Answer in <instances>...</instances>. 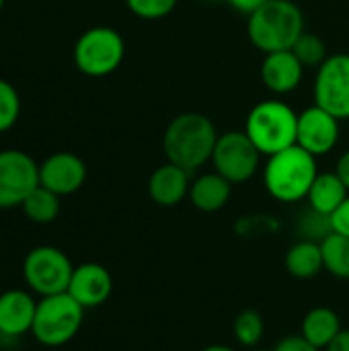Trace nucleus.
Wrapping results in <instances>:
<instances>
[{
	"instance_id": "obj_1",
	"label": "nucleus",
	"mask_w": 349,
	"mask_h": 351,
	"mask_svg": "<svg viewBox=\"0 0 349 351\" xmlns=\"http://www.w3.org/2000/svg\"><path fill=\"white\" fill-rule=\"evenodd\" d=\"M218 132L214 121L197 111H187L171 119L163 136V150L169 162L193 173L212 160Z\"/></svg>"
},
{
	"instance_id": "obj_2",
	"label": "nucleus",
	"mask_w": 349,
	"mask_h": 351,
	"mask_svg": "<svg viewBox=\"0 0 349 351\" xmlns=\"http://www.w3.org/2000/svg\"><path fill=\"white\" fill-rule=\"evenodd\" d=\"M317 175V156L294 144L278 154L267 156L263 183L274 199L282 204H294L309 195Z\"/></svg>"
},
{
	"instance_id": "obj_3",
	"label": "nucleus",
	"mask_w": 349,
	"mask_h": 351,
	"mask_svg": "<svg viewBox=\"0 0 349 351\" xmlns=\"http://www.w3.org/2000/svg\"><path fill=\"white\" fill-rule=\"evenodd\" d=\"M247 33L263 56L292 49L296 39L304 33V14L292 0H269L249 16Z\"/></svg>"
},
{
	"instance_id": "obj_4",
	"label": "nucleus",
	"mask_w": 349,
	"mask_h": 351,
	"mask_svg": "<svg viewBox=\"0 0 349 351\" xmlns=\"http://www.w3.org/2000/svg\"><path fill=\"white\" fill-rule=\"evenodd\" d=\"M245 132L263 156L278 154L296 144L298 113L284 101H261L249 111Z\"/></svg>"
},
{
	"instance_id": "obj_5",
	"label": "nucleus",
	"mask_w": 349,
	"mask_h": 351,
	"mask_svg": "<svg viewBox=\"0 0 349 351\" xmlns=\"http://www.w3.org/2000/svg\"><path fill=\"white\" fill-rule=\"evenodd\" d=\"M82 319L84 308L68 292L43 296L41 302H37L31 333L41 346L60 348L76 337Z\"/></svg>"
},
{
	"instance_id": "obj_6",
	"label": "nucleus",
	"mask_w": 349,
	"mask_h": 351,
	"mask_svg": "<svg viewBox=\"0 0 349 351\" xmlns=\"http://www.w3.org/2000/svg\"><path fill=\"white\" fill-rule=\"evenodd\" d=\"M125 56L123 37L111 27H93L84 31L74 45L76 68L93 78L115 72Z\"/></svg>"
},
{
	"instance_id": "obj_7",
	"label": "nucleus",
	"mask_w": 349,
	"mask_h": 351,
	"mask_svg": "<svg viewBox=\"0 0 349 351\" xmlns=\"http://www.w3.org/2000/svg\"><path fill=\"white\" fill-rule=\"evenodd\" d=\"M74 267L68 255L56 247H37L23 261V276L27 286L43 296L68 292Z\"/></svg>"
},
{
	"instance_id": "obj_8",
	"label": "nucleus",
	"mask_w": 349,
	"mask_h": 351,
	"mask_svg": "<svg viewBox=\"0 0 349 351\" xmlns=\"http://www.w3.org/2000/svg\"><path fill=\"white\" fill-rule=\"evenodd\" d=\"M261 156L263 154L243 130L220 134L210 162L214 165V171L218 175H222L232 185H239L249 181L257 173Z\"/></svg>"
},
{
	"instance_id": "obj_9",
	"label": "nucleus",
	"mask_w": 349,
	"mask_h": 351,
	"mask_svg": "<svg viewBox=\"0 0 349 351\" xmlns=\"http://www.w3.org/2000/svg\"><path fill=\"white\" fill-rule=\"evenodd\" d=\"M39 187V165L21 150L0 152V208H16Z\"/></svg>"
},
{
	"instance_id": "obj_10",
	"label": "nucleus",
	"mask_w": 349,
	"mask_h": 351,
	"mask_svg": "<svg viewBox=\"0 0 349 351\" xmlns=\"http://www.w3.org/2000/svg\"><path fill=\"white\" fill-rule=\"evenodd\" d=\"M315 105L339 121L349 119V53H333L317 70Z\"/></svg>"
},
{
	"instance_id": "obj_11",
	"label": "nucleus",
	"mask_w": 349,
	"mask_h": 351,
	"mask_svg": "<svg viewBox=\"0 0 349 351\" xmlns=\"http://www.w3.org/2000/svg\"><path fill=\"white\" fill-rule=\"evenodd\" d=\"M339 142V119L319 105H313L298 113L296 144L313 156L329 154Z\"/></svg>"
},
{
	"instance_id": "obj_12",
	"label": "nucleus",
	"mask_w": 349,
	"mask_h": 351,
	"mask_svg": "<svg viewBox=\"0 0 349 351\" xmlns=\"http://www.w3.org/2000/svg\"><path fill=\"white\" fill-rule=\"evenodd\" d=\"M86 181V165L72 152L51 154L39 165V185L53 191L56 195H70L78 191Z\"/></svg>"
},
{
	"instance_id": "obj_13",
	"label": "nucleus",
	"mask_w": 349,
	"mask_h": 351,
	"mask_svg": "<svg viewBox=\"0 0 349 351\" xmlns=\"http://www.w3.org/2000/svg\"><path fill=\"white\" fill-rule=\"evenodd\" d=\"M113 290V280L107 267L99 263H82L74 267L68 294L86 311V308H97L107 302Z\"/></svg>"
},
{
	"instance_id": "obj_14",
	"label": "nucleus",
	"mask_w": 349,
	"mask_h": 351,
	"mask_svg": "<svg viewBox=\"0 0 349 351\" xmlns=\"http://www.w3.org/2000/svg\"><path fill=\"white\" fill-rule=\"evenodd\" d=\"M304 66L292 49L265 53L261 62V80L274 95H288L296 90L304 76Z\"/></svg>"
},
{
	"instance_id": "obj_15",
	"label": "nucleus",
	"mask_w": 349,
	"mask_h": 351,
	"mask_svg": "<svg viewBox=\"0 0 349 351\" xmlns=\"http://www.w3.org/2000/svg\"><path fill=\"white\" fill-rule=\"evenodd\" d=\"M189 171L167 160V165H160L148 179L150 199L163 208H173L181 204L185 197H189Z\"/></svg>"
},
{
	"instance_id": "obj_16",
	"label": "nucleus",
	"mask_w": 349,
	"mask_h": 351,
	"mask_svg": "<svg viewBox=\"0 0 349 351\" xmlns=\"http://www.w3.org/2000/svg\"><path fill=\"white\" fill-rule=\"evenodd\" d=\"M37 302L25 290L0 294V335L19 337L33 329Z\"/></svg>"
},
{
	"instance_id": "obj_17",
	"label": "nucleus",
	"mask_w": 349,
	"mask_h": 351,
	"mask_svg": "<svg viewBox=\"0 0 349 351\" xmlns=\"http://www.w3.org/2000/svg\"><path fill=\"white\" fill-rule=\"evenodd\" d=\"M230 193H232V183L226 181L222 175H218L216 171L197 177L195 181H191L189 187V199L193 208L206 214L222 210L228 204Z\"/></svg>"
},
{
	"instance_id": "obj_18",
	"label": "nucleus",
	"mask_w": 349,
	"mask_h": 351,
	"mask_svg": "<svg viewBox=\"0 0 349 351\" xmlns=\"http://www.w3.org/2000/svg\"><path fill=\"white\" fill-rule=\"evenodd\" d=\"M348 195V187L337 177V173H319L306 199H309L313 212L329 218L346 202Z\"/></svg>"
},
{
	"instance_id": "obj_19",
	"label": "nucleus",
	"mask_w": 349,
	"mask_h": 351,
	"mask_svg": "<svg viewBox=\"0 0 349 351\" xmlns=\"http://www.w3.org/2000/svg\"><path fill=\"white\" fill-rule=\"evenodd\" d=\"M341 331V321L335 311L327 306H317L306 313L302 321V337L311 341L317 350H327V346Z\"/></svg>"
},
{
	"instance_id": "obj_20",
	"label": "nucleus",
	"mask_w": 349,
	"mask_h": 351,
	"mask_svg": "<svg viewBox=\"0 0 349 351\" xmlns=\"http://www.w3.org/2000/svg\"><path fill=\"white\" fill-rule=\"evenodd\" d=\"M286 269L296 280H311L325 269L321 243L315 241H298L286 253Z\"/></svg>"
},
{
	"instance_id": "obj_21",
	"label": "nucleus",
	"mask_w": 349,
	"mask_h": 351,
	"mask_svg": "<svg viewBox=\"0 0 349 351\" xmlns=\"http://www.w3.org/2000/svg\"><path fill=\"white\" fill-rule=\"evenodd\" d=\"M321 251L325 269L339 280H349V237L331 230L321 241Z\"/></svg>"
},
{
	"instance_id": "obj_22",
	"label": "nucleus",
	"mask_w": 349,
	"mask_h": 351,
	"mask_svg": "<svg viewBox=\"0 0 349 351\" xmlns=\"http://www.w3.org/2000/svg\"><path fill=\"white\" fill-rule=\"evenodd\" d=\"M23 212L25 216L35 222V224H49L58 218L60 214V195L45 187H37L25 202H23Z\"/></svg>"
},
{
	"instance_id": "obj_23",
	"label": "nucleus",
	"mask_w": 349,
	"mask_h": 351,
	"mask_svg": "<svg viewBox=\"0 0 349 351\" xmlns=\"http://www.w3.org/2000/svg\"><path fill=\"white\" fill-rule=\"evenodd\" d=\"M292 51L304 68H317L319 70L325 64V60L329 58L327 43L323 41V37L317 33H311V31H304L296 39V43L292 45Z\"/></svg>"
},
{
	"instance_id": "obj_24",
	"label": "nucleus",
	"mask_w": 349,
	"mask_h": 351,
	"mask_svg": "<svg viewBox=\"0 0 349 351\" xmlns=\"http://www.w3.org/2000/svg\"><path fill=\"white\" fill-rule=\"evenodd\" d=\"M232 333L237 337V341L245 348H255L263 333H265V325H263V317L257 311H243L232 325Z\"/></svg>"
},
{
	"instance_id": "obj_25",
	"label": "nucleus",
	"mask_w": 349,
	"mask_h": 351,
	"mask_svg": "<svg viewBox=\"0 0 349 351\" xmlns=\"http://www.w3.org/2000/svg\"><path fill=\"white\" fill-rule=\"evenodd\" d=\"M179 0H125L132 14L144 21H160L169 16Z\"/></svg>"
},
{
	"instance_id": "obj_26",
	"label": "nucleus",
	"mask_w": 349,
	"mask_h": 351,
	"mask_svg": "<svg viewBox=\"0 0 349 351\" xmlns=\"http://www.w3.org/2000/svg\"><path fill=\"white\" fill-rule=\"evenodd\" d=\"M21 113V101L14 86L0 78V132L10 130Z\"/></svg>"
},
{
	"instance_id": "obj_27",
	"label": "nucleus",
	"mask_w": 349,
	"mask_h": 351,
	"mask_svg": "<svg viewBox=\"0 0 349 351\" xmlns=\"http://www.w3.org/2000/svg\"><path fill=\"white\" fill-rule=\"evenodd\" d=\"M329 226L333 232L349 237V195L346 197V202L329 216Z\"/></svg>"
},
{
	"instance_id": "obj_28",
	"label": "nucleus",
	"mask_w": 349,
	"mask_h": 351,
	"mask_svg": "<svg viewBox=\"0 0 349 351\" xmlns=\"http://www.w3.org/2000/svg\"><path fill=\"white\" fill-rule=\"evenodd\" d=\"M274 351H319L311 341H306L302 335H288L282 339Z\"/></svg>"
},
{
	"instance_id": "obj_29",
	"label": "nucleus",
	"mask_w": 349,
	"mask_h": 351,
	"mask_svg": "<svg viewBox=\"0 0 349 351\" xmlns=\"http://www.w3.org/2000/svg\"><path fill=\"white\" fill-rule=\"evenodd\" d=\"M237 12H243L247 16H251L253 12H257L261 6H265L269 0H226Z\"/></svg>"
},
{
	"instance_id": "obj_30",
	"label": "nucleus",
	"mask_w": 349,
	"mask_h": 351,
	"mask_svg": "<svg viewBox=\"0 0 349 351\" xmlns=\"http://www.w3.org/2000/svg\"><path fill=\"white\" fill-rule=\"evenodd\" d=\"M335 173H337V177L344 181V185L348 187V191H349V150L348 152H344V154L339 156Z\"/></svg>"
},
{
	"instance_id": "obj_31",
	"label": "nucleus",
	"mask_w": 349,
	"mask_h": 351,
	"mask_svg": "<svg viewBox=\"0 0 349 351\" xmlns=\"http://www.w3.org/2000/svg\"><path fill=\"white\" fill-rule=\"evenodd\" d=\"M327 351H349V331L341 329L337 337L327 346Z\"/></svg>"
},
{
	"instance_id": "obj_32",
	"label": "nucleus",
	"mask_w": 349,
	"mask_h": 351,
	"mask_svg": "<svg viewBox=\"0 0 349 351\" xmlns=\"http://www.w3.org/2000/svg\"><path fill=\"white\" fill-rule=\"evenodd\" d=\"M202 351H234L232 348H228V346H208V348H204Z\"/></svg>"
},
{
	"instance_id": "obj_33",
	"label": "nucleus",
	"mask_w": 349,
	"mask_h": 351,
	"mask_svg": "<svg viewBox=\"0 0 349 351\" xmlns=\"http://www.w3.org/2000/svg\"><path fill=\"white\" fill-rule=\"evenodd\" d=\"M2 6H4V0H0V10H2Z\"/></svg>"
},
{
	"instance_id": "obj_34",
	"label": "nucleus",
	"mask_w": 349,
	"mask_h": 351,
	"mask_svg": "<svg viewBox=\"0 0 349 351\" xmlns=\"http://www.w3.org/2000/svg\"><path fill=\"white\" fill-rule=\"evenodd\" d=\"M253 351H265V350H253Z\"/></svg>"
}]
</instances>
